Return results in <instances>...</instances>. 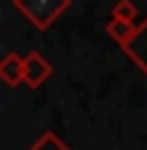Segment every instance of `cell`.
Returning a JSON list of instances; mask_svg holds the SVG:
<instances>
[{"label": "cell", "mask_w": 147, "mask_h": 150, "mask_svg": "<svg viewBox=\"0 0 147 150\" xmlns=\"http://www.w3.org/2000/svg\"><path fill=\"white\" fill-rule=\"evenodd\" d=\"M13 5L36 29H49L54 18L70 8V0H13Z\"/></svg>", "instance_id": "obj_1"}, {"label": "cell", "mask_w": 147, "mask_h": 150, "mask_svg": "<svg viewBox=\"0 0 147 150\" xmlns=\"http://www.w3.org/2000/svg\"><path fill=\"white\" fill-rule=\"evenodd\" d=\"M124 52H127V54L145 70V75H147V21L142 23V26H137L134 36L124 44Z\"/></svg>", "instance_id": "obj_4"}, {"label": "cell", "mask_w": 147, "mask_h": 150, "mask_svg": "<svg viewBox=\"0 0 147 150\" xmlns=\"http://www.w3.org/2000/svg\"><path fill=\"white\" fill-rule=\"evenodd\" d=\"M23 60H26V80H23V83H29L31 88H39L41 83L49 80V75H52V65H49L39 52H29Z\"/></svg>", "instance_id": "obj_2"}, {"label": "cell", "mask_w": 147, "mask_h": 150, "mask_svg": "<svg viewBox=\"0 0 147 150\" xmlns=\"http://www.w3.org/2000/svg\"><path fill=\"white\" fill-rule=\"evenodd\" d=\"M29 150H72V148H70V145H65L54 132H44V135L39 137Z\"/></svg>", "instance_id": "obj_6"}, {"label": "cell", "mask_w": 147, "mask_h": 150, "mask_svg": "<svg viewBox=\"0 0 147 150\" xmlns=\"http://www.w3.org/2000/svg\"><path fill=\"white\" fill-rule=\"evenodd\" d=\"M106 31H108V36H111L114 42H119V44L124 47V44H127V42H129V39L134 36L137 26H134V23H127V21H121V18H114V16H111V21H108Z\"/></svg>", "instance_id": "obj_5"}, {"label": "cell", "mask_w": 147, "mask_h": 150, "mask_svg": "<svg viewBox=\"0 0 147 150\" xmlns=\"http://www.w3.org/2000/svg\"><path fill=\"white\" fill-rule=\"evenodd\" d=\"M114 18H121V21H127V23H134V18H137L134 3L132 0H119L116 5H114Z\"/></svg>", "instance_id": "obj_7"}, {"label": "cell", "mask_w": 147, "mask_h": 150, "mask_svg": "<svg viewBox=\"0 0 147 150\" xmlns=\"http://www.w3.org/2000/svg\"><path fill=\"white\" fill-rule=\"evenodd\" d=\"M0 78L11 88L21 86V80H26V60L21 54H15V52H8L3 57V62H0Z\"/></svg>", "instance_id": "obj_3"}]
</instances>
